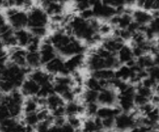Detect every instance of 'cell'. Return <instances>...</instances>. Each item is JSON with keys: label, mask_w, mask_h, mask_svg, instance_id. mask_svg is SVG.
<instances>
[{"label": "cell", "mask_w": 159, "mask_h": 132, "mask_svg": "<svg viewBox=\"0 0 159 132\" xmlns=\"http://www.w3.org/2000/svg\"><path fill=\"white\" fill-rule=\"evenodd\" d=\"M28 15L27 27H47L49 18L44 9L40 7L30 8Z\"/></svg>", "instance_id": "6da1fadb"}, {"label": "cell", "mask_w": 159, "mask_h": 132, "mask_svg": "<svg viewBox=\"0 0 159 132\" xmlns=\"http://www.w3.org/2000/svg\"><path fill=\"white\" fill-rule=\"evenodd\" d=\"M65 114L68 116H73V115H77L79 113H82V112L85 111V107H82L80 104H78L76 102H68L66 107H65Z\"/></svg>", "instance_id": "cb8c5ba5"}, {"label": "cell", "mask_w": 159, "mask_h": 132, "mask_svg": "<svg viewBox=\"0 0 159 132\" xmlns=\"http://www.w3.org/2000/svg\"><path fill=\"white\" fill-rule=\"evenodd\" d=\"M124 44V41L118 37H107L102 41V47L107 51L113 54H116Z\"/></svg>", "instance_id": "9a60e30c"}, {"label": "cell", "mask_w": 159, "mask_h": 132, "mask_svg": "<svg viewBox=\"0 0 159 132\" xmlns=\"http://www.w3.org/2000/svg\"><path fill=\"white\" fill-rule=\"evenodd\" d=\"M148 73V77L151 78L155 82H158L159 80V65H154L151 68L146 69Z\"/></svg>", "instance_id": "d6a6232c"}, {"label": "cell", "mask_w": 159, "mask_h": 132, "mask_svg": "<svg viewBox=\"0 0 159 132\" xmlns=\"http://www.w3.org/2000/svg\"><path fill=\"white\" fill-rule=\"evenodd\" d=\"M54 86H53V82H48L44 85H41L39 89V92L37 94V97L38 98H47L48 96L54 93Z\"/></svg>", "instance_id": "484cf974"}, {"label": "cell", "mask_w": 159, "mask_h": 132, "mask_svg": "<svg viewBox=\"0 0 159 132\" xmlns=\"http://www.w3.org/2000/svg\"><path fill=\"white\" fill-rule=\"evenodd\" d=\"M85 54H78L68 57L65 60V65L69 73H73L78 71L85 64Z\"/></svg>", "instance_id": "7c38bea8"}, {"label": "cell", "mask_w": 159, "mask_h": 132, "mask_svg": "<svg viewBox=\"0 0 159 132\" xmlns=\"http://www.w3.org/2000/svg\"><path fill=\"white\" fill-rule=\"evenodd\" d=\"M5 4H6V0H0V8L5 7Z\"/></svg>", "instance_id": "7bdbcfd3"}, {"label": "cell", "mask_w": 159, "mask_h": 132, "mask_svg": "<svg viewBox=\"0 0 159 132\" xmlns=\"http://www.w3.org/2000/svg\"><path fill=\"white\" fill-rule=\"evenodd\" d=\"M99 92L94 91V90L87 89L83 93V100L85 103H91V102H97V98Z\"/></svg>", "instance_id": "83f0119b"}, {"label": "cell", "mask_w": 159, "mask_h": 132, "mask_svg": "<svg viewBox=\"0 0 159 132\" xmlns=\"http://www.w3.org/2000/svg\"><path fill=\"white\" fill-rule=\"evenodd\" d=\"M28 30L30 32V34L33 36L40 39L46 37L48 32V30L47 29V27H31L29 28Z\"/></svg>", "instance_id": "4dcf8cb0"}, {"label": "cell", "mask_w": 159, "mask_h": 132, "mask_svg": "<svg viewBox=\"0 0 159 132\" xmlns=\"http://www.w3.org/2000/svg\"><path fill=\"white\" fill-rule=\"evenodd\" d=\"M121 113L120 108H111L110 107H103L98 109L96 112V116L100 119H104L107 117H116L117 115Z\"/></svg>", "instance_id": "44dd1931"}, {"label": "cell", "mask_w": 159, "mask_h": 132, "mask_svg": "<svg viewBox=\"0 0 159 132\" xmlns=\"http://www.w3.org/2000/svg\"><path fill=\"white\" fill-rule=\"evenodd\" d=\"M85 65H86L87 68L92 71L107 68L105 58L99 56L95 51H93L87 58H85Z\"/></svg>", "instance_id": "8fae6325"}, {"label": "cell", "mask_w": 159, "mask_h": 132, "mask_svg": "<svg viewBox=\"0 0 159 132\" xmlns=\"http://www.w3.org/2000/svg\"><path fill=\"white\" fill-rule=\"evenodd\" d=\"M43 9L46 12V13L48 16H51L56 15H61V14L63 13L64 5L52 2L47 5L45 7H43Z\"/></svg>", "instance_id": "603a6c76"}, {"label": "cell", "mask_w": 159, "mask_h": 132, "mask_svg": "<svg viewBox=\"0 0 159 132\" xmlns=\"http://www.w3.org/2000/svg\"><path fill=\"white\" fill-rule=\"evenodd\" d=\"M40 88V86L37 82H35L30 78H27V79H25L22 83L21 86H20V89H21L20 92L23 95V96H26L31 97V96H37Z\"/></svg>", "instance_id": "2e32d148"}, {"label": "cell", "mask_w": 159, "mask_h": 132, "mask_svg": "<svg viewBox=\"0 0 159 132\" xmlns=\"http://www.w3.org/2000/svg\"><path fill=\"white\" fill-rule=\"evenodd\" d=\"M45 71L54 75H68L70 73L66 69L65 60L61 56H56L54 59L44 65Z\"/></svg>", "instance_id": "3957f363"}, {"label": "cell", "mask_w": 159, "mask_h": 132, "mask_svg": "<svg viewBox=\"0 0 159 132\" xmlns=\"http://www.w3.org/2000/svg\"><path fill=\"white\" fill-rule=\"evenodd\" d=\"M92 9H93L94 17L102 19V20H109L113 16L116 15V8L103 4L102 1L96 6H93Z\"/></svg>", "instance_id": "52a82bcc"}, {"label": "cell", "mask_w": 159, "mask_h": 132, "mask_svg": "<svg viewBox=\"0 0 159 132\" xmlns=\"http://www.w3.org/2000/svg\"><path fill=\"white\" fill-rule=\"evenodd\" d=\"M68 123L75 130L78 129L81 126V121L79 118L76 115L73 116H68Z\"/></svg>", "instance_id": "8d00e7d4"}, {"label": "cell", "mask_w": 159, "mask_h": 132, "mask_svg": "<svg viewBox=\"0 0 159 132\" xmlns=\"http://www.w3.org/2000/svg\"><path fill=\"white\" fill-rule=\"evenodd\" d=\"M29 78L37 82L40 86L53 81L52 75L49 74L46 71H43L40 68L33 69V71L29 73Z\"/></svg>", "instance_id": "5bb4252c"}, {"label": "cell", "mask_w": 159, "mask_h": 132, "mask_svg": "<svg viewBox=\"0 0 159 132\" xmlns=\"http://www.w3.org/2000/svg\"><path fill=\"white\" fill-rule=\"evenodd\" d=\"M112 27H113V26H112L109 23H101V24H99V34L100 36L109 35V34L113 31V28Z\"/></svg>", "instance_id": "e575fe53"}, {"label": "cell", "mask_w": 159, "mask_h": 132, "mask_svg": "<svg viewBox=\"0 0 159 132\" xmlns=\"http://www.w3.org/2000/svg\"><path fill=\"white\" fill-rule=\"evenodd\" d=\"M37 108H38V103H37V96H31L26 99V102H23V110L26 113L37 112Z\"/></svg>", "instance_id": "d4e9b609"}, {"label": "cell", "mask_w": 159, "mask_h": 132, "mask_svg": "<svg viewBox=\"0 0 159 132\" xmlns=\"http://www.w3.org/2000/svg\"><path fill=\"white\" fill-rule=\"evenodd\" d=\"M39 53H40L42 65H44L45 64H47L50 61L54 59L56 56H57V51L51 43L48 37L41 41L40 48H39Z\"/></svg>", "instance_id": "5b68a950"}, {"label": "cell", "mask_w": 159, "mask_h": 132, "mask_svg": "<svg viewBox=\"0 0 159 132\" xmlns=\"http://www.w3.org/2000/svg\"><path fill=\"white\" fill-rule=\"evenodd\" d=\"M99 107L96 102H91V103H87L86 107L85 108V111L86 112L89 116H95L96 115Z\"/></svg>", "instance_id": "d590c367"}, {"label": "cell", "mask_w": 159, "mask_h": 132, "mask_svg": "<svg viewBox=\"0 0 159 132\" xmlns=\"http://www.w3.org/2000/svg\"><path fill=\"white\" fill-rule=\"evenodd\" d=\"M102 120V129H111L114 127L115 117H107Z\"/></svg>", "instance_id": "74e56055"}, {"label": "cell", "mask_w": 159, "mask_h": 132, "mask_svg": "<svg viewBox=\"0 0 159 132\" xmlns=\"http://www.w3.org/2000/svg\"><path fill=\"white\" fill-rule=\"evenodd\" d=\"M85 51V47L82 44V42L73 37L71 41L68 44L65 45V47L61 48L59 51H57V53L61 57L68 58V57L75 55V54H84Z\"/></svg>", "instance_id": "7a4b0ae2"}, {"label": "cell", "mask_w": 159, "mask_h": 132, "mask_svg": "<svg viewBox=\"0 0 159 132\" xmlns=\"http://www.w3.org/2000/svg\"><path fill=\"white\" fill-rule=\"evenodd\" d=\"M11 51L8 54V60L9 61L15 64L20 67H26V50L18 47L11 48Z\"/></svg>", "instance_id": "4fadbf2b"}, {"label": "cell", "mask_w": 159, "mask_h": 132, "mask_svg": "<svg viewBox=\"0 0 159 132\" xmlns=\"http://www.w3.org/2000/svg\"><path fill=\"white\" fill-rule=\"evenodd\" d=\"M85 84L88 89L94 90L96 92H99L100 90H102V86H101L99 79H96L92 75L85 80Z\"/></svg>", "instance_id": "4316f807"}, {"label": "cell", "mask_w": 159, "mask_h": 132, "mask_svg": "<svg viewBox=\"0 0 159 132\" xmlns=\"http://www.w3.org/2000/svg\"><path fill=\"white\" fill-rule=\"evenodd\" d=\"M64 106H65V100L62 99L61 96L56 93H52L46 98V107L51 111Z\"/></svg>", "instance_id": "ffe728a7"}, {"label": "cell", "mask_w": 159, "mask_h": 132, "mask_svg": "<svg viewBox=\"0 0 159 132\" xmlns=\"http://www.w3.org/2000/svg\"><path fill=\"white\" fill-rule=\"evenodd\" d=\"M116 57L120 65H125L128 67H132L135 65V57H134L131 47L125 43L116 53Z\"/></svg>", "instance_id": "ba28073f"}, {"label": "cell", "mask_w": 159, "mask_h": 132, "mask_svg": "<svg viewBox=\"0 0 159 132\" xmlns=\"http://www.w3.org/2000/svg\"><path fill=\"white\" fill-rule=\"evenodd\" d=\"M24 122L26 124V125L30 126V127H35L37 124V123L39 122L37 112L26 113V116L24 117Z\"/></svg>", "instance_id": "f546056e"}, {"label": "cell", "mask_w": 159, "mask_h": 132, "mask_svg": "<svg viewBox=\"0 0 159 132\" xmlns=\"http://www.w3.org/2000/svg\"><path fill=\"white\" fill-rule=\"evenodd\" d=\"M33 0H13V7L17 9H30Z\"/></svg>", "instance_id": "836d02e7"}, {"label": "cell", "mask_w": 159, "mask_h": 132, "mask_svg": "<svg viewBox=\"0 0 159 132\" xmlns=\"http://www.w3.org/2000/svg\"><path fill=\"white\" fill-rule=\"evenodd\" d=\"M131 16L133 21H134L140 26H147L153 18L152 13L141 9L132 11Z\"/></svg>", "instance_id": "e0dca14e"}, {"label": "cell", "mask_w": 159, "mask_h": 132, "mask_svg": "<svg viewBox=\"0 0 159 132\" xmlns=\"http://www.w3.org/2000/svg\"><path fill=\"white\" fill-rule=\"evenodd\" d=\"M0 40L5 48H12L17 46L15 30L9 23H6L0 28Z\"/></svg>", "instance_id": "277c9868"}, {"label": "cell", "mask_w": 159, "mask_h": 132, "mask_svg": "<svg viewBox=\"0 0 159 132\" xmlns=\"http://www.w3.org/2000/svg\"><path fill=\"white\" fill-rule=\"evenodd\" d=\"M136 125V121L132 115L127 113H120L115 117L114 127L120 130L134 128Z\"/></svg>", "instance_id": "9c48e42d"}, {"label": "cell", "mask_w": 159, "mask_h": 132, "mask_svg": "<svg viewBox=\"0 0 159 132\" xmlns=\"http://www.w3.org/2000/svg\"><path fill=\"white\" fill-rule=\"evenodd\" d=\"M79 16L82 17V19L86 20L94 18V15H93V12L92 8H90V9H85V10L81 12Z\"/></svg>", "instance_id": "ab89813d"}, {"label": "cell", "mask_w": 159, "mask_h": 132, "mask_svg": "<svg viewBox=\"0 0 159 132\" xmlns=\"http://www.w3.org/2000/svg\"><path fill=\"white\" fill-rule=\"evenodd\" d=\"M117 101V95L111 88L102 89L99 92L97 102L104 107H111Z\"/></svg>", "instance_id": "30bf717a"}, {"label": "cell", "mask_w": 159, "mask_h": 132, "mask_svg": "<svg viewBox=\"0 0 159 132\" xmlns=\"http://www.w3.org/2000/svg\"><path fill=\"white\" fill-rule=\"evenodd\" d=\"M69 1V0H53V2H57V3H61V4H65L66 2H68Z\"/></svg>", "instance_id": "b9f144b4"}, {"label": "cell", "mask_w": 159, "mask_h": 132, "mask_svg": "<svg viewBox=\"0 0 159 132\" xmlns=\"http://www.w3.org/2000/svg\"><path fill=\"white\" fill-rule=\"evenodd\" d=\"M9 24L14 30L25 29L27 27L28 15L27 12L23 10H17L13 15L6 18Z\"/></svg>", "instance_id": "8992f818"}, {"label": "cell", "mask_w": 159, "mask_h": 132, "mask_svg": "<svg viewBox=\"0 0 159 132\" xmlns=\"http://www.w3.org/2000/svg\"><path fill=\"white\" fill-rule=\"evenodd\" d=\"M9 117H11V116L7 107L3 103H1L0 104V121H4Z\"/></svg>", "instance_id": "f35d334b"}, {"label": "cell", "mask_w": 159, "mask_h": 132, "mask_svg": "<svg viewBox=\"0 0 159 132\" xmlns=\"http://www.w3.org/2000/svg\"><path fill=\"white\" fill-rule=\"evenodd\" d=\"M6 23V18L4 14L0 11V28L2 27V26H4Z\"/></svg>", "instance_id": "60d3db41"}, {"label": "cell", "mask_w": 159, "mask_h": 132, "mask_svg": "<svg viewBox=\"0 0 159 132\" xmlns=\"http://www.w3.org/2000/svg\"><path fill=\"white\" fill-rule=\"evenodd\" d=\"M15 36L16 38L17 46L20 48H26L30 42L33 35L29 30L26 29H21L15 30Z\"/></svg>", "instance_id": "ac0fdd59"}, {"label": "cell", "mask_w": 159, "mask_h": 132, "mask_svg": "<svg viewBox=\"0 0 159 132\" xmlns=\"http://www.w3.org/2000/svg\"><path fill=\"white\" fill-rule=\"evenodd\" d=\"M92 76L99 80H112L115 78V70L113 69H101L92 71Z\"/></svg>", "instance_id": "7402d4cb"}, {"label": "cell", "mask_w": 159, "mask_h": 132, "mask_svg": "<svg viewBox=\"0 0 159 132\" xmlns=\"http://www.w3.org/2000/svg\"><path fill=\"white\" fill-rule=\"evenodd\" d=\"M82 130L83 132H94L96 130H100V129L96 124L95 120L89 119L84 122L83 129Z\"/></svg>", "instance_id": "f1b7e54d"}, {"label": "cell", "mask_w": 159, "mask_h": 132, "mask_svg": "<svg viewBox=\"0 0 159 132\" xmlns=\"http://www.w3.org/2000/svg\"><path fill=\"white\" fill-rule=\"evenodd\" d=\"M26 65L30 69H37L41 66V61L39 51H27L26 55Z\"/></svg>", "instance_id": "d6986e66"}, {"label": "cell", "mask_w": 159, "mask_h": 132, "mask_svg": "<svg viewBox=\"0 0 159 132\" xmlns=\"http://www.w3.org/2000/svg\"><path fill=\"white\" fill-rule=\"evenodd\" d=\"M74 2L75 9L80 12L91 8L89 0H74Z\"/></svg>", "instance_id": "1f68e13d"}]
</instances>
